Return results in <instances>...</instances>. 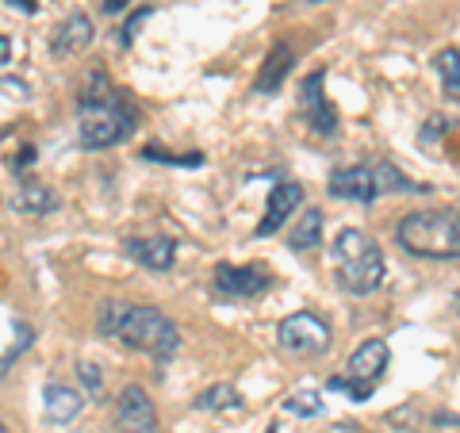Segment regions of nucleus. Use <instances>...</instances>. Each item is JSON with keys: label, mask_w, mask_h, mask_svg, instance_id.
<instances>
[{"label": "nucleus", "mask_w": 460, "mask_h": 433, "mask_svg": "<svg viewBox=\"0 0 460 433\" xmlns=\"http://www.w3.org/2000/svg\"><path fill=\"white\" fill-rule=\"evenodd\" d=\"M135 127H138V115L131 108V100L115 93L111 81L96 69L77 100V142L84 150H108L131 138Z\"/></svg>", "instance_id": "f257e3e1"}, {"label": "nucleus", "mask_w": 460, "mask_h": 433, "mask_svg": "<svg viewBox=\"0 0 460 433\" xmlns=\"http://www.w3.org/2000/svg\"><path fill=\"white\" fill-rule=\"evenodd\" d=\"M0 433H8V426H4V422H0Z\"/></svg>", "instance_id": "c756f323"}, {"label": "nucleus", "mask_w": 460, "mask_h": 433, "mask_svg": "<svg viewBox=\"0 0 460 433\" xmlns=\"http://www.w3.org/2000/svg\"><path fill=\"white\" fill-rule=\"evenodd\" d=\"M292 62H296L292 47H288V42H272L269 54H265L261 74H257V84H253V89L261 93V96H272V93H277L280 84H284V77H288V69H292Z\"/></svg>", "instance_id": "dca6fc26"}, {"label": "nucleus", "mask_w": 460, "mask_h": 433, "mask_svg": "<svg viewBox=\"0 0 460 433\" xmlns=\"http://www.w3.org/2000/svg\"><path fill=\"white\" fill-rule=\"evenodd\" d=\"M111 422L119 433H157V411H154L150 395L142 392L138 384H127L123 392L115 395Z\"/></svg>", "instance_id": "6e6552de"}, {"label": "nucleus", "mask_w": 460, "mask_h": 433, "mask_svg": "<svg viewBox=\"0 0 460 433\" xmlns=\"http://www.w3.org/2000/svg\"><path fill=\"white\" fill-rule=\"evenodd\" d=\"M142 154H146V157H150V162H162V165H184V169H199V165H204V162H208V157H204V154H162V150H157V146H146V150H142Z\"/></svg>", "instance_id": "412c9836"}, {"label": "nucleus", "mask_w": 460, "mask_h": 433, "mask_svg": "<svg viewBox=\"0 0 460 433\" xmlns=\"http://www.w3.org/2000/svg\"><path fill=\"white\" fill-rule=\"evenodd\" d=\"M323 407H326V402H323L319 392H292V395L284 399V411L296 414V418H319Z\"/></svg>", "instance_id": "aec40b11"}, {"label": "nucleus", "mask_w": 460, "mask_h": 433, "mask_svg": "<svg viewBox=\"0 0 460 433\" xmlns=\"http://www.w3.org/2000/svg\"><path fill=\"white\" fill-rule=\"evenodd\" d=\"M96 330L104 338H115L127 349H138L154 360H169L181 349V330L177 323L162 314L157 307H138V303H104L100 307Z\"/></svg>", "instance_id": "f03ea898"}, {"label": "nucleus", "mask_w": 460, "mask_h": 433, "mask_svg": "<svg viewBox=\"0 0 460 433\" xmlns=\"http://www.w3.org/2000/svg\"><path fill=\"white\" fill-rule=\"evenodd\" d=\"M127 4L131 0H104V16H119V12H127Z\"/></svg>", "instance_id": "a878e982"}, {"label": "nucleus", "mask_w": 460, "mask_h": 433, "mask_svg": "<svg viewBox=\"0 0 460 433\" xmlns=\"http://www.w3.org/2000/svg\"><path fill=\"white\" fill-rule=\"evenodd\" d=\"M326 189L334 199H353V204H372V199H380V196H399V192H429L426 184H414L407 172H399L392 162L341 165L330 172Z\"/></svg>", "instance_id": "39448f33"}, {"label": "nucleus", "mask_w": 460, "mask_h": 433, "mask_svg": "<svg viewBox=\"0 0 460 433\" xmlns=\"http://www.w3.org/2000/svg\"><path fill=\"white\" fill-rule=\"evenodd\" d=\"M438 74H441V93L453 100V104H460V50L456 47H445L438 57H434Z\"/></svg>", "instance_id": "a211bd4d"}, {"label": "nucleus", "mask_w": 460, "mask_h": 433, "mask_svg": "<svg viewBox=\"0 0 460 433\" xmlns=\"http://www.w3.org/2000/svg\"><path fill=\"white\" fill-rule=\"evenodd\" d=\"M314 4H319V0H314Z\"/></svg>", "instance_id": "2f4dec72"}, {"label": "nucleus", "mask_w": 460, "mask_h": 433, "mask_svg": "<svg viewBox=\"0 0 460 433\" xmlns=\"http://www.w3.org/2000/svg\"><path fill=\"white\" fill-rule=\"evenodd\" d=\"M395 242L422 261H460V211L426 208L402 215L395 226Z\"/></svg>", "instance_id": "7ed1b4c3"}, {"label": "nucleus", "mask_w": 460, "mask_h": 433, "mask_svg": "<svg viewBox=\"0 0 460 433\" xmlns=\"http://www.w3.org/2000/svg\"><path fill=\"white\" fill-rule=\"evenodd\" d=\"M238 392H234V387H230V384H211L208 387V392H199L196 395V402H192V407L196 411H230V407H238Z\"/></svg>", "instance_id": "6ab92c4d"}, {"label": "nucleus", "mask_w": 460, "mask_h": 433, "mask_svg": "<svg viewBox=\"0 0 460 433\" xmlns=\"http://www.w3.org/2000/svg\"><path fill=\"white\" fill-rule=\"evenodd\" d=\"M269 269L261 265H230V261H219L215 265V292L219 296H230V299H253L261 296L269 287Z\"/></svg>", "instance_id": "1a4fd4ad"}, {"label": "nucleus", "mask_w": 460, "mask_h": 433, "mask_svg": "<svg viewBox=\"0 0 460 433\" xmlns=\"http://www.w3.org/2000/svg\"><path fill=\"white\" fill-rule=\"evenodd\" d=\"M0 89H4V93H16L20 100L31 93V89H27V81H20V77H4V81H0Z\"/></svg>", "instance_id": "393cba45"}, {"label": "nucleus", "mask_w": 460, "mask_h": 433, "mask_svg": "<svg viewBox=\"0 0 460 433\" xmlns=\"http://www.w3.org/2000/svg\"><path fill=\"white\" fill-rule=\"evenodd\" d=\"M277 341H280V349L292 357H319L334 345V330H330L323 314L296 311V314H288V319H280Z\"/></svg>", "instance_id": "0eeeda50"}, {"label": "nucleus", "mask_w": 460, "mask_h": 433, "mask_svg": "<svg viewBox=\"0 0 460 433\" xmlns=\"http://www.w3.org/2000/svg\"><path fill=\"white\" fill-rule=\"evenodd\" d=\"M146 16H150V8H142L138 16H131V20L123 23V47H131V39H135V31L142 27V20H146Z\"/></svg>", "instance_id": "b1692460"}, {"label": "nucleus", "mask_w": 460, "mask_h": 433, "mask_svg": "<svg viewBox=\"0 0 460 433\" xmlns=\"http://www.w3.org/2000/svg\"><path fill=\"white\" fill-rule=\"evenodd\" d=\"M453 307H456V311H460V292H456V296H453Z\"/></svg>", "instance_id": "c85d7f7f"}, {"label": "nucleus", "mask_w": 460, "mask_h": 433, "mask_svg": "<svg viewBox=\"0 0 460 433\" xmlns=\"http://www.w3.org/2000/svg\"><path fill=\"white\" fill-rule=\"evenodd\" d=\"M269 433H280V429H269Z\"/></svg>", "instance_id": "7c9ffc66"}, {"label": "nucleus", "mask_w": 460, "mask_h": 433, "mask_svg": "<svg viewBox=\"0 0 460 433\" xmlns=\"http://www.w3.org/2000/svg\"><path fill=\"white\" fill-rule=\"evenodd\" d=\"M323 81H326V74L304 77V84H299V108H304V119H307V127H311L314 135L334 138L338 135V111L323 96Z\"/></svg>", "instance_id": "9d476101"}, {"label": "nucleus", "mask_w": 460, "mask_h": 433, "mask_svg": "<svg viewBox=\"0 0 460 433\" xmlns=\"http://www.w3.org/2000/svg\"><path fill=\"white\" fill-rule=\"evenodd\" d=\"M35 165V146H23L16 157H8V169L12 172H23V169H31Z\"/></svg>", "instance_id": "5701e85b"}, {"label": "nucleus", "mask_w": 460, "mask_h": 433, "mask_svg": "<svg viewBox=\"0 0 460 433\" xmlns=\"http://www.w3.org/2000/svg\"><path fill=\"white\" fill-rule=\"evenodd\" d=\"M93 20L84 16V12H69V16L58 23V31L50 39V54L54 57H77L81 50H89L93 42Z\"/></svg>", "instance_id": "f8f14e48"}, {"label": "nucleus", "mask_w": 460, "mask_h": 433, "mask_svg": "<svg viewBox=\"0 0 460 433\" xmlns=\"http://www.w3.org/2000/svg\"><path fill=\"white\" fill-rule=\"evenodd\" d=\"M77 376L93 395L104 392V372H100V365H93V360H77Z\"/></svg>", "instance_id": "4be33fe9"}, {"label": "nucleus", "mask_w": 460, "mask_h": 433, "mask_svg": "<svg viewBox=\"0 0 460 433\" xmlns=\"http://www.w3.org/2000/svg\"><path fill=\"white\" fill-rule=\"evenodd\" d=\"M8 4H12V8H20V12H27V16H35V12H39L35 0H8Z\"/></svg>", "instance_id": "bb28decb"}, {"label": "nucleus", "mask_w": 460, "mask_h": 433, "mask_svg": "<svg viewBox=\"0 0 460 433\" xmlns=\"http://www.w3.org/2000/svg\"><path fill=\"white\" fill-rule=\"evenodd\" d=\"M292 250L296 253H307V250H319L323 245V211L319 208H307L299 219L292 223Z\"/></svg>", "instance_id": "f3484780"}, {"label": "nucleus", "mask_w": 460, "mask_h": 433, "mask_svg": "<svg viewBox=\"0 0 460 433\" xmlns=\"http://www.w3.org/2000/svg\"><path fill=\"white\" fill-rule=\"evenodd\" d=\"M387 360H392L387 341L384 338H368L349 353V360H345V376H334L330 387H334V392H345L353 402H368L372 392H376V384L384 380Z\"/></svg>", "instance_id": "423d86ee"}, {"label": "nucleus", "mask_w": 460, "mask_h": 433, "mask_svg": "<svg viewBox=\"0 0 460 433\" xmlns=\"http://www.w3.org/2000/svg\"><path fill=\"white\" fill-rule=\"evenodd\" d=\"M8 57H12V39H8V35H0V66H4Z\"/></svg>", "instance_id": "cd10ccee"}, {"label": "nucleus", "mask_w": 460, "mask_h": 433, "mask_svg": "<svg viewBox=\"0 0 460 433\" xmlns=\"http://www.w3.org/2000/svg\"><path fill=\"white\" fill-rule=\"evenodd\" d=\"M58 192L50 189V184H39V181H23V184H16V192L8 196V208L16 211V215H50V211H58Z\"/></svg>", "instance_id": "4468645a"}, {"label": "nucleus", "mask_w": 460, "mask_h": 433, "mask_svg": "<svg viewBox=\"0 0 460 433\" xmlns=\"http://www.w3.org/2000/svg\"><path fill=\"white\" fill-rule=\"evenodd\" d=\"M334 272L349 296H372L384 287L387 261L380 242L361 226H345L334 238Z\"/></svg>", "instance_id": "20e7f679"}, {"label": "nucleus", "mask_w": 460, "mask_h": 433, "mask_svg": "<svg viewBox=\"0 0 460 433\" xmlns=\"http://www.w3.org/2000/svg\"><path fill=\"white\" fill-rule=\"evenodd\" d=\"M42 411H47V422L54 426H66L84 411V395L77 387H66V384H47L42 392Z\"/></svg>", "instance_id": "2eb2a0df"}, {"label": "nucleus", "mask_w": 460, "mask_h": 433, "mask_svg": "<svg viewBox=\"0 0 460 433\" xmlns=\"http://www.w3.org/2000/svg\"><path fill=\"white\" fill-rule=\"evenodd\" d=\"M127 253H131L142 269L165 272V269H172V261H177V242L165 238V234H146V238L127 242Z\"/></svg>", "instance_id": "ddd939ff"}, {"label": "nucleus", "mask_w": 460, "mask_h": 433, "mask_svg": "<svg viewBox=\"0 0 460 433\" xmlns=\"http://www.w3.org/2000/svg\"><path fill=\"white\" fill-rule=\"evenodd\" d=\"M299 204H304V189H299L296 181H280L265 199V215H261V223L253 226V238H272L296 215Z\"/></svg>", "instance_id": "9b49d317"}]
</instances>
